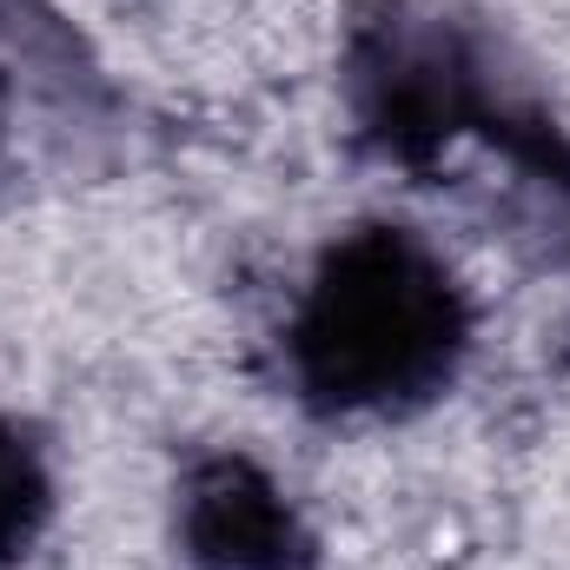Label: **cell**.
Here are the masks:
<instances>
[{
	"instance_id": "6da1fadb",
	"label": "cell",
	"mask_w": 570,
	"mask_h": 570,
	"mask_svg": "<svg viewBox=\"0 0 570 570\" xmlns=\"http://www.w3.org/2000/svg\"><path fill=\"white\" fill-rule=\"evenodd\" d=\"M471 352V298L458 273L405 226H352L305 285L285 365L312 412H419Z\"/></svg>"
},
{
	"instance_id": "277c9868",
	"label": "cell",
	"mask_w": 570,
	"mask_h": 570,
	"mask_svg": "<svg viewBox=\"0 0 570 570\" xmlns=\"http://www.w3.org/2000/svg\"><path fill=\"white\" fill-rule=\"evenodd\" d=\"M0 107H7V80H0Z\"/></svg>"
},
{
	"instance_id": "3957f363",
	"label": "cell",
	"mask_w": 570,
	"mask_h": 570,
	"mask_svg": "<svg viewBox=\"0 0 570 570\" xmlns=\"http://www.w3.org/2000/svg\"><path fill=\"white\" fill-rule=\"evenodd\" d=\"M53 511V478L47 458L13 419H0V570L13 564Z\"/></svg>"
},
{
	"instance_id": "7a4b0ae2",
	"label": "cell",
	"mask_w": 570,
	"mask_h": 570,
	"mask_svg": "<svg viewBox=\"0 0 570 570\" xmlns=\"http://www.w3.org/2000/svg\"><path fill=\"white\" fill-rule=\"evenodd\" d=\"M179 531L206 570H312V538L298 531L279 484L246 458H206L186 478Z\"/></svg>"
}]
</instances>
